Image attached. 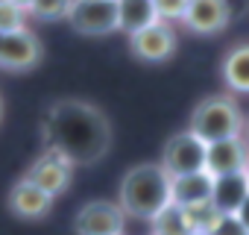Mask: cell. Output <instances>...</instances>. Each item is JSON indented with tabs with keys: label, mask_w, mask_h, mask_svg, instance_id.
<instances>
[{
	"label": "cell",
	"mask_w": 249,
	"mask_h": 235,
	"mask_svg": "<svg viewBox=\"0 0 249 235\" xmlns=\"http://www.w3.org/2000/svg\"><path fill=\"white\" fill-rule=\"evenodd\" d=\"M44 150L65 156L73 168L76 165H97L111 147V124L100 106L62 97L50 103L44 121H41Z\"/></svg>",
	"instance_id": "1"
},
{
	"label": "cell",
	"mask_w": 249,
	"mask_h": 235,
	"mask_svg": "<svg viewBox=\"0 0 249 235\" xmlns=\"http://www.w3.org/2000/svg\"><path fill=\"white\" fill-rule=\"evenodd\" d=\"M117 206L126 217L153 220L159 212L170 206V176L159 162H141L132 165L120 179L117 188Z\"/></svg>",
	"instance_id": "2"
},
{
	"label": "cell",
	"mask_w": 249,
	"mask_h": 235,
	"mask_svg": "<svg viewBox=\"0 0 249 235\" xmlns=\"http://www.w3.org/2000/svg\"><path fill=\"white\" fill-rule=\"evenodd\" d=\"M243 121L246 118L231 94H211L194 106L188 130L196 138H202L205 144H214V141H226V138H240Z\"/></svg>",
	"instance_id": "3"
},
{
	"label": "cell",
	"mask_w": 249,
	"mask_h": 235,
	"mask_svg": "<svg viewBox=\"0 0 249 235\" xmlns=\"http://www.w3.org/2000/svg\"><path fill=\"white\" fill-rule=\"evenodd\" d=\"M164 174L173 179V176H185V174H196V171H205V141L196 138L191 130H182L176 136H170L164 141V150H161V162Z\"/></svg>",
	"instance_id": "4"
},
{
	"label": "cell",
	"mask_w": 249,
	"mask_h": 235,
	"mask_svg": "<svg viewBox=\"0 0 249 235\" xmlns=\"http://www.w3.org/2000/svg\"><path fill=\"white\" fill-rule=\"evenodd\" d=\"M68 24L79 36H111L117 33V0H73Z\"/></svg>",
	"instance_id": "5"
},
{
	"label": "cell",
	"mask_w": 249,
	"mask_h": 235,
	"mask_svg": "<svg viewBox=\"0 0 249 235\" xmlns=\"http://www.w3.org/2000/svg\"><path fill=\"white\" fill-rule=\"evenodd\" d=\"M123 226L126 215L111 200H91L73 217L76 235H123Z\"/></svg>",
	"instance_id": "6"
},
{
	"label": "cell",
	"mask_w": 249,
	"mask_h": 235,
	"mask_svg": "<svg viewBox=\"0 0 249 235\" xmlns=\"http://www.w3.org/2000/svg\"><path fill=\"white\" fill-rule=\"evenodd\" d=\"M176 33L170 24L164 21H156L138 33L129 36V50L135 59L141 62H150V65H159V62H167L173 53H176Z\"/></svg>",
	"instance_id": "7"
},
{
	"label": "cell",
	"mask_w": 249,
	"mask_h": 235,
	"mask_svg": "<svg viewBox=\"0 0 249 235\" xmlns=\"http://www.w3.org/2000/svg\"><path fill=\"white\" fill-rule=\"evenodd\" d=\"M24 179H30L33 185H38L44 194H50L56 200L59 194H65L71 188V182H73V165L65 156H59L53 150H44L30 165V171L24 174Z\"/></svg>",
	"instance_id": "8"
},
{
	"label": "cell",
	"mask_w": 249,
	"mask_h": 235,
	"mask_svg": "<svg viewBox=\"0 0 249 235\" xmlns=\"http://www.w3.org/2000/svg\"><path fill=\"white\" fill-rule=\"evenodd\" d=\"M41 41L30 30L0 36V68L3 71H30L41 62Z\"/></svg>",
	"instance_id": "9"
},
{
	"label": "cell",
	"mask_w": 249,
	"mask_h": 235,
	"mask_svg": "<svg viewBox=\"0 0 249 235\" xmlns=\"http://www.w3.org/2000/svg\"><path fill=\"white\" fill-rule=\"evenodd\" d=\"M231 6L229 0H191L182 24L196 36H217L229 27Z\"/></svg>",
	"instance_id": "10"
},
{
	"label": "cell",
	"mask_w": 249,
	"mask_h": 235,
	"mask_svg": "<svg viewBox=\"0 0 249 235\" xmlns=\"http://www.w3.org/2000/svg\"><path fill=\"white\" fill-rule=\"evenodd\" d=\"M249 165V144L246 138H226L205 144V171L211 176H226V174H240Z\"/></svg>",
	"instance_id": "11"
},
{
	"label": "cell",
	"mask_w": 249,
	"mask_h": 235,
	"mask_svg": "<svg viewBox=\"0 0 249 235\" xmlns=\"http://www.w3.org/2000/svg\"><path fill=\"white\" fill-rule=\"evenodd\" d=\"M9 209H12V215H18V217H24V220H41V217L50 215L53 197L44 194L38 185H33L30 179L21 176V179L12 185V191H9Z\"/></svg>",
	"instance_id": "12"
},
{
	"label": "cell",
	"mask_w": 249,
	"mask_h": 235,
	"mask_svg": "<svg viewBox=\"0 0 249 235\" xmlns=\"http://www.w3.org/2000/svg\"><path fill=\"white\" fill-rule=\"evenodd\" d=\"M211 188H214V176H211L208 171L173 176V179H170V203H173V206L205 203V200H211Z\"/></svg>",
	"instance_id": "13"
},
{
	"label": "cell",
	"mask_w": 249,
	"mask_h": 235,
	"mask_svg": "<svg viewBox=\"0 0 249 235\" xmlns=\"http://www.w3.org/2000/svg\"><path fill=\"white\" fill-rule=\"evenodd\" d=\"M246 197H249V179H246V171H240V174H226V176H214L211 203H214L223 215H234Z\"/></svg>",
	"instance_id": "14"
},
{
	"label": "cell",
	"mask_w": 249,
	"mask_h": 235,
	"mask_svg": "<svg viewBox=\"0 0 249 235\" xmlns=\"http://www.w3.org/2000/svg\"><path fill=\"white\" fill-rule=\"evenodd\" d=\"M223 82L234 94H249V44H234L220 65Z\"/></svg>",
	"instance_id": "15"
},
{
	"label": "cell",
	"mask_w": 249,
	"mask_h": 235,
	"mask_svg": "<svg viewBox=\"0 0 249 235\" xmlns=\"http://www.w3.org/2000/svg\"><path fill=\"white\" fill-rule=\"evenodd\" d=\"M156 9L153 0H117V30H123L126 36L156 24Z\"/></svg>",
	"instance_id": "16"
},
{
	"label": "cell",
	"mask_w": 249,
	"mask_h": 235,
	"mask_svg": "<svg viewBox=\"0 0 249 235\" xmlns=\"http://www.w3.org/2000/svg\"><path fill=\"white\" fill-rule=\"evenodd\" d=\"M182 209V217H185V226H188V235H211L214 226L220 223L223 212L205 200V203H194V206H179Z\"/></svg>",
	"instance_id": "17"
},
{
	"label": "cell",
	"mask_w": 249,
	"mask_h": 235,
	"mask_svg": "<svg viewBox=\"0 0 249 235\" xmlns=\"http://www.w3.org/2000/svg\"><path fill=\"white\" fill-rule=\"evenodd\" d=\"M150 223H153V232H150V235H188V226H185L182 209L173 206V203H170L164 212H159Z\"/></svg>",
	"instance_id": "18"
},
{
	"label": "cell",
	"mask_w": 249,
	"mask_h": 235,
	"mask_svg": "<svg viewBox=\"0 0 249 235\" xmlns=\"http://www.w3.org/2000/svg\"><path fill=\"white\" fill-rule=\"evenodd\" d=\"M71 3L73 0H33V6L27 12L38 21H59V18H68Z\"/></svg>",
	"instance_id": "19"
},
{
	"label": "cell",
	"mask_w": 249,
	"mask_h": 235,
	"mask_svg": "<svg viewBox=\"0 0 249 235\" xmlns=\"http://www.w3.org/2000/svg\"><path fill=\"white\" fill-rule=\"evenodd\" d=\"M18 30H27V12L0 0V36L6 33H18Z\"/></svg>",
	"instance_id": "20"
},
{
	"label": "cell",
	"mask_w": 249,
	"mask_h": 235,
	"mask_svg": "<svg viewBox=\"0 0 249 235\" xmlns=\"http://www.w3.org/2000/svg\"><path fill=\"white\" fill-rule=\"evenodd\" d=\"M191 0H153V9H156V18L170 24V21H182L185 18V9H188Z\"/></svg>",
	"instance_id": "21"
},
{
	"label": "cell",
	"mask_w": 249,
	"mask_h": 235,
	"mask_svg": "<svg viewBox=\"0 0 249 235\" xmlns=\"http://www.w3.org/2000/svg\"><path fill=\"white\" fill-rule=\"evenodd\" d=\"M211 235H249L246 229H243V223L234 217V215H223L220 217V223L214 226V232Z\"/></svg>",
	"instance_id": "22"
},
{
	"label": "cell",
	"mask_w": 249,
	"mask_h": 235,
	"mask_svg": "<svg viewBox=\"0 0 249 235\" xmlns=\"http://www.w3.org/2000/svg\"><path fill=\"white\" fill-rule=\"evenodd\" d=\"M234 217H237V220H240V223H243V229H246V232H249V197H246V200H243V203H240V209H237V212H234Z\"/></svg>",
	"instance_id": "23"
},
{
	"label": "cell",
	"mask_w": 249,
	"mask_h": 235,
	"mask_svg": "<svg viewBox=\"0 0 249 235\" xmlns=\"http://www.w3.org/2000/svg\"><path fill=\"white\" fill-rule=\"evenodd\" d=\"M6 3H12V6H18V9H24V12H27V9L33 6V0H6Z\"/></svg>",
	"instance_id": "24"
},
{
	"label": "cell",
	"mask_w": 249,
	"mask_h": 235,
	"mask_svg": "<svg viewBox=\"0 0 249 235\" xmlns=\"http://www.w3.org/2000/svg\"><path fill=\"white\" fill-rule=\"evenodd\" d=\"M243 138H246V144H249V118L243 121Z\"/></svg>",
	"instance_id": "25"
},
{
	"label": "cell",
	"mask_w": 249,
	"mask_h": 235,
	"mask_svg": "<svg viewBox=\"0 0 249 235\" xmlns=\"http://www.w3.org/2000/svg\"><path fill=\"white\" fill-rule=\"evenodd\" d=\"M0 124H3V97H0Z\"/></svg>",
	"instance_id": "26"
},
{
	"label": "cell",
	"mask_w": 249,
	"mask_h": 235,
	"mask_svg": "<svg viewBox=\"0 0 249 235\" xmlns=\"http://www.w3.org/2000/svg\"><path fill=\"white\" fill-rule=\"evenodd\" d=\"M246 179H249V165H246Z\"/></svg>",
	"instance_id": "27"
}]
</instances>
